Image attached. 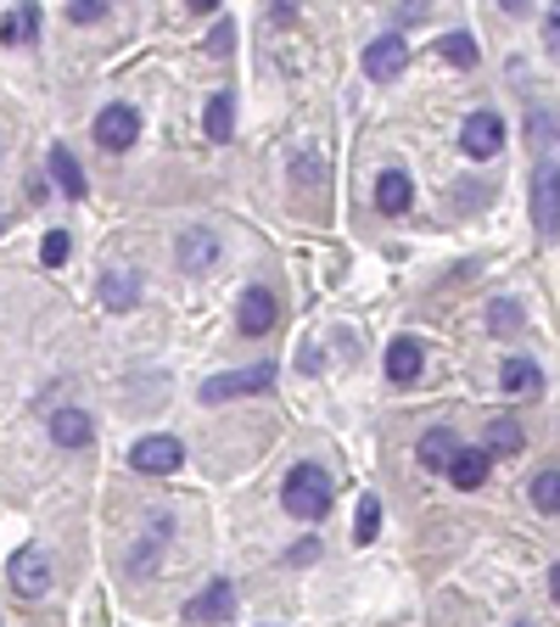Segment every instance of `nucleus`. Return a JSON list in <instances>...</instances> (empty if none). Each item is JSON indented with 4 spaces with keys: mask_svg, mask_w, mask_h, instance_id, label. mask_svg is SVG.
I'll list each match as a JSON object with an SVG mask.
<instances>
[{
    "mask_svg": "<svg viewBox=\"0 0 560 627\" xmlns=\"http://www.w3.org/2000/svg\"><path fill=\"white\" fill-rule=\"evenodd\" d=\"M280 504H287L298 521H325L331 515V476H325L314 460L292 465L287 481H280Z\"/></svg>",
    "mask_w": 560,
    "mask_h": 627,
    "instance_id": "nucleus-1",
    "label": "nucleus"
},
{
    "mask_svg": "<svg viewBox=\"0 0 560 627\" xmlns=\"http://www.w3.org/2000/svg\"><path fill=\"white\" fill-rule=\"evenodd\" d=\"M7 583H12L18 600H45V594H51V555H45L39 544H23L7 560Z\"/></svg>",
    "mask_w": 560,
    "mask_h": 627,
    "instance_id": "nucleus-2",
    "label": "nucleus"
},
{
    "mask_svg": "<svg viewBox=\"0 0 560 627\" xmlns=\"http://www.w3.org/2000/svg\"><path fill=\"white\" fill-rule=\"evenodd\" d=\"M275 387V364H253V370H230V375H208L202 381V404H224V398H247V393H269Z\"/></svg>",
    "mask_w": 560,
    "mask_h": 627,
    "instance_id": "nucleus-3",
    "label": "nucleus"
},
{
    "mask_svg": "<svg viewBox=\"0 0 560 627\" xmlns=\"http://www.w3.org/2000/svg\"><path fill=\"white\" fill-rule=\"evenodd\" d=\"M135 140H140V113L129 107V102H113V107H102L96 113V147L102 152H129L135 147Z\"/></svg>",
    "mask_w": 560,
    "mask_h": 627,
    "instance_id": "nucleus-4",
    "label": "nucleus"
},
{
    "mask_svg": "<svg viewBox=\"0 0 560 627\" xmlns=\"http://www.w3.org/2000/svg\"><path fill=\"white\" fill-rule=\"evenodd\" d=\"M129 465H135L140 476H174V471L185 465V443H179V438H140V443L129 449Z\"/></svg>",
    "mask_w": 560,
    "mask_h": 627,
    "instance_id": "nucleus-5",
    "label": "nucleus"
},
{
    "mask_svg": "<svg viewBox=\"0 0 560 627\" xmlns=\"http://www.w3.org/2000/svg\"><path fill=\"white\" fill-rule=\"evenodd\" d=\"M459 147H465V158H499V147H504V118L499 113H471L465 118V129H459Z\"/></svg>",
    "mask_w": 560,
    "mask_h": 627,
    "instance_id": "nucleus-6",
    "label": "nucleus"
},
{
    "mask_svg": "<svg viewBox=\"0 0 560 627\" xmlns=\"http://www.w3.org/2000/svg\"><path fill=\"white\" fill-rule=\"evenodd\" d=\"M409 68V39L404 34H382L364 45V73L370 79H398Z\"/></svg>",
    "mask_w": 560,
    "mask_h": 627,
    "instance_id": "nucleus-7",
    "label": "nucleus"
},
{
    "mask_svg": "<svg viewBox=\"0 0 560 627\" xmlns=\"http://www.w3.org/2000/svg\"><path fill=\"white\" fill-rule=\"evenodd\" d=\"M533 219H538V235H560V163H544V169H538Z\"/></svg>",
    "mask_w": 560,
    "mask_h": 627,
    "instance_id": "nucleus-8",
    "label": "nucleus"
},
{
    "mask_svg": "<svg viewBox=\"0 0 560 627\" xmlns=\"http://www.w3.org/2000/svg\"><path fill=\"white\" fill-rule=\"evenodd\" d=\"M213 258H219V235L213 230H179V241H174V264L185 269V275H202V269H213Z\"/></svg>",
    "mask_w": 560,
    "mask_h": 627,
    "instance_id": "nucleus-9",
    "label": "nucleus"
},
{
    "mask_svg": "<svg viewBox=\"0 0 560 627\" xmlns=\"http://www.w3.org/2000/svg\"><path fill=\"white\" fill-rule=\"evenodd\" d=\"M236 616V583H208L197 600H185V622H230Z\"/></svg>",
    "mask_w": 560,
    "mask_h": 627,
    "instance_id": "nucleus-10",
    "label": "nucleus"
},
{
    "mask_svg": "<svg viewBox=\"0 0 560 627\" xmlns=\"http://www.w3.org/2000/svg\"><path fill=\"white\" fill-rule=\"evenodd\" d=\"M236 325L247 330V336H269L275 330V320H280V309H275V292H269V286H247V292H242V303H236Z\"/></svg>",
    "mask_w": 560,
    "mask_h": 627,
    "instance_id": "nucleus-11",
    "label": "nucleus"
},
{
    "mask_svg": "<svg viewBox=\"0 0 560 627\" xmlns=\"http://www.w3.org/2000/svg\"><path fill=\"white\" fill-rule=\"evenodd\" d=\"M51 443L57 449H90L96 443V420H90L84 409H73V404L51 409Z\"/></svg>",
    "mask_w": 560,
    "mask_h": 627,
    "instance_id": "nucleus-12",
    "label": "nucleus"
},
{
    "mask_svg": "<svg viewBox=\"0 0 560 627\" xmlns=\"http://www.w3.org/2000/svg\"><path fill=\"white\" fill-rule=\"evenodd\" d=\"M488 471H493V460H488L482 449H465V443H459V454L448 460V471H443V476L454 481L459 494H477L482 481H488Z\"/></svg>",
    "mask_w": 560,
    "mask_h": 627,
    "instance_id": "nucleus-13",
    "label": "nucleus"
},
{
    "mask_svg": "<svg viewBox=\"0 0 560 627\" xmlns=\"http://www.w3.org/2000/svg\"><path fill=\"white\" fill-rule=\"evenodd\" d=\"M499 387L510 398H533V393H544V370L533 359H504L499 364Z\"/></svg>",
    "mask_w": 560,
    "mask_h": 627,
    "instance_id": "nucleus-14",
    "label": "nucleus"
},
{
    "mask_svg": "<svg viewBox=\"0 0 560 627\" xmlns=\"http://www.w3.org/2000/svg\"><path fill=\"white\" fill-rule=\"evenodd\" d=\"M420 364H427V348H420L415 336H398V342L387 348V381H398V387H409V381L420 375Z\"/></svg>",
    "mask_w": 560,
    "mask_h": 627,
    "instance_id": "nucleus-15",
    "label": "nucleus"
},
{
    "mask_svg": "<svg viewBox=\"0 0 560 627\" xmlns=\"http://www.w3.org/2000/svg\"><path fill=\"white\" fill-rule=\"evenodd\" d=\"M202 129H208V140H230V135H236V90H213L208 95Z\"/></svg>",
    "mask_w": 560,
    "mask_h": 627,
    "instance_id": "nucleus-16",
    "label": "nucleus"
},
{
    "mask_svg": "<svg viewBox=\"0 0 560 627\" xmlns=\"http://www.w3.org/2000/svg\"><path fill=\"white\" fill-rule=\"evenodd\" d=\"M45 169H51V185H57V190H68V197H84V169H79V158L62 147V140L45 152Z\"/></svg>",
    "mask_w": 560,
    "mask_h": 627,
    "instance_id": "nucleus-17",
    "label": "nucleus"
},
{
    "mask_svg": "<svg viewBox=\"0 0 560 627\" xmlns=\"http://www.w3.org/2000/svg\"><path fill=\"white\" fill-rule=\"evenodd\" d=\"M409 202H415V179H409L404 169H387V174L376 179V208H382V213H409Z\"/></svg>",
    "mask_w": 560,
    "mask_h": 627,
    "instance_id": "nucleus-18",
    "label": "nucleus"
},
{
    "mask_svg": "<svg viewBox=\"0 0 560 627\" xmlns=\"http://www.w3.org/2000/svg\"><path fill=\"white\" fill-rule=\"evenodd\" d=\"M454 454H459V438L448 426H432L427 438H420V465H427V471H448Z\"/></svg>",
    "mask_w": 560,
    "mask_h": 627,
    "instance_id": "nucleus-19",
    "label": "nucleus"
},
{
    "mask_svg": "<svg viewBox=\"0 0 560 627\" xmlns=\"http://www.w3.org/2000/svg\"><path fill=\"white\" fill-rule=\"evenodd\" d=\"M39 39V7H12L0 18V45H34Z\"/></svg>",
    "mask_w": 560,
    "mask_h": 627,
    "instance_id": "nucleus-20",
    "label": "nucleus"
},
{
    "mask_svg": "<svg viewBox=\"0 0 560 627\" xmlns=\"http://www.w3.org/2000/svg\"><path fill=\"white\" fill-rule=\"evenodd\" d=\"M438 57H443L448 68H477V62H482V51H477V34H471V28H454V34H443V39H438Z\"/></svg>",
    "mask_w": 560,
    "mask_h": 627,
    "instance_id": "nucleus-21",
    "label": "nucleus"
},
{
    "mask_svg": "<svg viewBox=\"0 0 560 627\" xmlns=\"http://www.w3.org/2000/svg\"><path fill=\"white\" fill-rule=\"evenodd\" d=\"M522 443H527V431L516 426V420H510V415H499L493 426H488V460H510V454H522Z\"/></svg>",
    "mask_w": 560,
    "mask_h": 627,
    "instance_id": "nucleus-22",
    "label": "nucleus"
},
{
    "mask_svg": "<svg viewBox=\"0 0 560 627\" xmlns=\"http://www.w3.org/2000/svg\"><path fill=\"white\" fill-rule=\"evenodd\" d=\"M527 499H533L538 515H560V471H538L533 488H527Z\"/></svg>",
    "mask_w": 560,
    "mask_h": 627,
    "instance_id": "nucleus-23",
    "label": "nucleus"
},
{
    "mask_svg": "<svg viewBox=\"0 0 560 627\" xmlns=\"http://www.w3.org/2000/svg\"><path fill=\"white\" fill-rule=\"evenodd\" d=\"M135 298H140V280L135 275H107L102 280V303L107 309H135Z\"/></svg>",
    "mask_w": 560,
    "mask_h": 627,
    "instance_id": "nucleus-24",
    "label": "nucleus"
},
{
    "mask_svg": "<svg viewBox=\"0 0 560 627\" xmlns=\"http://www.w3.org/2000/svg\"><path fill=\"white\" fill-rule=\"evenodd\" d=\"M376 526H382V499L364 494L359 499V515H353V544H370V538H376Z\"/></svg>",
    "mask_w": 560,
    "mask_h": 627,
    "instance_id": "nucleus-25",
    "label": "nucleus"
},
{
    "mask_svg": "<svg viewBox=\"0 0 560 627\" xmlns=\"http://www.w3.org/2000/svg\"><path fill=\"white\" fill-rule=\"evenodd\" d=\"M516 325H522V303H516V298H493V303H488V330H493V336H510Z\"/></svg>",
    "mask_w": 560,
    "mask_h": 627,
    "instance_id": "nucleus-26",
    "label": "nucleus"
},
{
    "mask_svg": "<svg viewBox=\"0 0 560 627\" xmlns=\"http://www.w3.org/2000/svg\"><path fill=\"white\" fill-rule=\"evenodd\" d=\"M68 253H73V235H68V230H45V241H39V264H45V269H57V264H68Z\"/></svg>",
    "mask_w": 560,
    "mask_h": 627,
    "instance_id": "nucleus-27",
    "label": "nucleus"
},
{
    "mask_svg": "<svg viewBox=\"0 0 560 627\" xmlns=\"http://www.w3.org/2000/svg\"><path fill=\"white\" fill-rule=\"evenodd\" d=\"M107 18V0H79V7H68V23H102Z\"/></svg>",
    "mask_w": 560,
    "mask_h": 627,
    "instance_id": "nucleus-28",
    "label": "nucleus"
},
{
    "mask_svg": "<svg viewBox=\"0 0 560 627\" xmlns=\"http://www.w3.org/2000/svg\"><path fill=\"white\" fill-rule=\"evenodd\" d=\"M544 45H549V51H560V7L544 18Z\"/></svg>",
    "mask_w": 560,
    "mask_h": 627,
    "instance_id": "nucleus-29",
    "label": "nucleus"
},
{
    "mask_svg": "<svg viewBox=\"0 0 560 627\" xmlns=\"http://www.w3.org/2000/svg\"><path fill=\"white\" fill-rule=\"evenodd\" d=\"M213 57H230V23L213 28Z\"/></svg>",
    "mask_w": 560,
    "mask_h": 627,
    "instance_id": "nucleus-30",
    "label": "nucleus"
},
{
    "mask_svg": "<svg viewBox=\"0 0 560 627\" xmlns=\"http://www.w3.org/2000/svg\"><path fill=\"white\" fill-rule=\"evenodd\" d=\"M314 555H319V538H303V549H298V555H292V560H298V566H303V560H314Z\"/></svg>",
    "mask_w": 560,
    "mask_h": 627,
    "instance_id": "nucleus-31",
    "label": "nucleus"
},
{
    "mask_svg": "<svg viewBox=\"0 0 560 627\" xmlns=\"http://www.w3.org/2000/svg\"><path fill=\"white\" fill-rule=\"evenodd\" d=\"M549 594H555V605H560V566L549 571Z\"/></svg>",
    "mask_w": 560,
    "mask_h": 627,
    "instance_id": "nucleus-32",
    "label": "nucleus"
},
{
    "mask_svg": "<svg viewBox=\"0 0 560 627\" xmlns=\"http://www.w3.org/2000/svg\"><path fill=\"white\" fill-rule=\"evenodd\" d=\"M516 627H533V622H516Z\"/></svg>",
    "mask_w": 560,
    "mask_h": 627,
    "instance_id": "nucleus-33",
    "label": "nucleus"
},
{
    "mask_svg": "<svg viewBox=\"0 0 560 627\" xmlns=\"http://www.w3.org/2000/svg\"><path fill=\"white\" fill-rule=\"evenodd\" d=\"M0 230H7V219H0Z\"/></svg>",
    "mask_w": 560,
    "mask_h": 627,
    "instance_id": "nucleus-34",
    "label": "nucleus"
}]
</instances>
